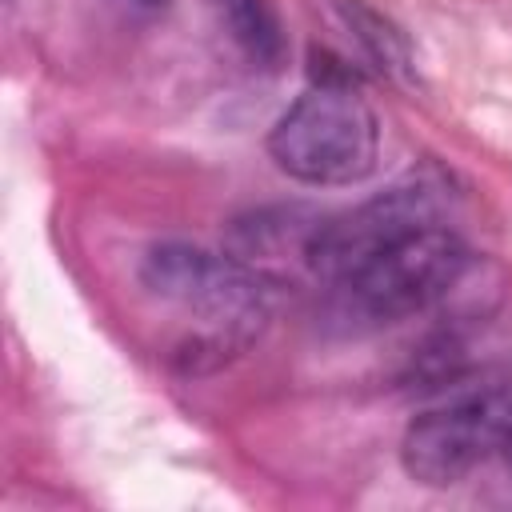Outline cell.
<instances>
[{
  "label": "cell",
  "instance_id": "cell-6",
  "mask_svg": "<svg viewBox=\"0 0 512 512\" xmlns=\"http://www.w3.org/2000/svg\"><path fill=\"white\" fill-rule=\"evenodd\" d=\"M324 216L300 204H272L236 216L224 232V252L272 280L276 288L296 276H312V244Z\"/></svg>",
  "mask_w": 512,
  "mask_h": 512
},
{
  "label": "cell",
  "instance_id": "cell-1",
  "mask_svg": "<svg viewBox=\"0 0 512 512\" xmlns=\"http://www.w3.org/2000/svg\"><path fill=\"white\" fill-rule=\"evenodd\" d=\"M140 284L160 304L196 320V336L180 348L184 368L204 372L260 340L272 316V280L228 252L164 240L144 252Z\"/></svg>",
  "mask_w": 512,
  "mask_h": 512
},
{
  "label": "cell",
  "instance_id": "cell-2",
  "mask_svg": "<svg viewBox=\"0 0 512 512\" xmlns=\"http://www.w3.org/2000/svg\"><path fill=\"white\" fill-rule=\"evenodd\" d=\"M512 448V368H488L448 384V396L408 420L400 464L416 484H460L488 456Z\"/></svg>",
  "mask_w": 512,
  "mask_h": 512
},
{
  "label": "cell",
  "instance_id": "cell-9",
  "mask_svg": "<svg viewBox=\"0 0 512 512\" xmlns=\"http://www.w3.org/2000/svg\"><path fill=\"white\" fill-rule=\"evenodd\" d=\"M116 4H124V8H132V12H164L172 0H116Z\"/></svg>",
  "mask_w": 512,
  "mask_h": 512
},
{
  "label": "cell",
  "instance_id": "cell-4",
  "mask_svg": "<svg viewBox=\"0 0 512 512\" xmlns=\"http://www.w3.org/2000/svg\"><path fill=\"white\" fill-rule=\"evenodd\" d=\"M468 260V244L448 224H428L380 248L340 288L360 316L392 324L440 304L464 280Z\"/></svg>",
  "mask_w": 512,
  "mask_h": 512
},
{
  "label": "cell",
  "instance_id": "cell-8",
  "mask_svg": "<svg viewBox=\"0 0 512 512\" xmlns=\"http://www.w3.org/2000/svg\"><path fill=\"white\" fill-rule=\"evenodd\" d=\"M344 12H348L352 32L360 36V44L368 48V56H372L384 72L404 76V68H408V48H404L400 32H396L384 16H376L372 8H364L360 0H344Z\"/></svg>",
  "mask_w": 512,
  "mask_h": 512
},
{
  "label": "cell",
  "instance_id": "cell-7",
  "mask_svg": "<svg viewBox=\"0 0 512 512\" xmlns=\"http://www.w3.org/2000/svg\"><path fill=\"white\" fill-rule=\"evenodd\" d=\"M216 12H220L228 40L240 48V56L252 68L272 72L284 64L288 40H284V24L272 0H216Z\"/></svg>",
  "mask_w": 512,
  "mask_h": 512
},
{
  "label": "cell",
  "instance_id": "cell-3",
  "mask_svg": "<svg viewBox=\"0 0 512 512\" xmlns=\"http://www.w3.org/2000/svg\"><path fill=\"white\" fill-rule=\"evenodd\" d=\"M268 156L280 172L312 188L356 184L376 168L380 120L352 84H312L268 132Z\"/></svg>",
  "mask_w": 512,
  "mask_h": 512
},
{
  "label": "cell",
  "instance_id": "cell-5",
  "mask_svg": "<svg viewBox=\"0 0 512 512\" xmlns=\"http://www.w3.org/2000/svg\"><path fill=\"white\" fill-rule=\"evenodd\" d=\"M444 192L448 188L440 180L408 176L344 216H324L316 244H312V280L340 288L360 264H368L392 240H400L416 228L440 224Z\"/></svg>",
  "mask_w": 512,
  "mask_h": 512
},
{
  "label": "cell",
  "instance_id": "cell-10",
  "mask_svg": "<svg viewBox=\"0 0 512 512\" xmlns=\"http://www.w3.org/2000/svg\"><path fill=\"white\" fill-rule=\"evenodd\" d=\"M508 452H512V448H508Z\"/></svg>",
  "mask_w": 512,
  "mask_h": 512
}]
</instances>
